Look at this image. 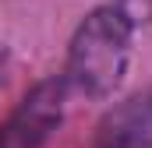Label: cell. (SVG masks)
I'll return each instance as SVG.
<instances>
[{
  "mask_svg": "<svg viewBox=\"0 0 152 148\" xmlns=\"http://www.w3.org/2000/svg\"><path fill=\"white\" fill-rule=\"evenodd\" d=\"M131 25L134 21L120 7H99L78 25L64 67L67 92L103 99L124 81L131 57Z\"/></svg>",
  "mask_w": 152,
  "mask_h": 148,
  "instance_id": "obj_1",
  "label": "cell"
},
{
  "mask_svg": "<svg viewBox=\"0 0 152 148\" xmlns=\"http://www.w3.org/2000/svg\"><path fill=\"white\" fill-rule=\"evenodd\" d=\"M64 99H67L64 78L39 81L0 127V148H42L64 120Z\"/></svg>",
  "mask_w": 152,
  "mask_h": 148,
  "instance_id": "obj_2",
  "label": "cell"
},
{
  "mask_svg": "<svg viewBox=\"0 0 152 148\" xmlns=\"http://www.w3.org/2000/svg\"><path fill=\"white\" fill-rule=\"evenodd\" d=\"M92 148H152V88L117 102L99 120Z\"/></svg>",
  "mask_w": 152,
  "mask_h": 148,
  "instance_id": "obj_3",
  "label": "cell"
}]
</instances>
